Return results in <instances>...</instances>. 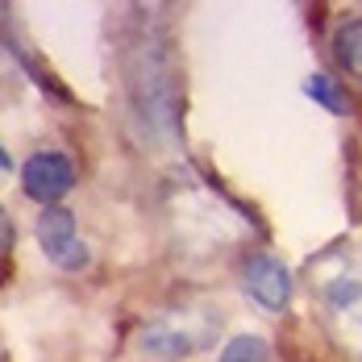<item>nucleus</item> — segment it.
<instances>
[{"mask_svg":"<svg viewBox=\"0 0 362 362\" xmlns=\"http://www.w3.org/2000/svg\"><path fill=\"white\" fill-rule=\"evenodd\" d=\"M21 187L42 209H59V200L75 187V163L63 150H37L21 167Z\"/></svg>","mask_w":362,"mask_h":362,"instance_id":"nucleus-2","label":"nucleus"},{"mask_svg":"<svg viewBox=\"0 0 362 362\" xmlns=\"http://www.w3.org/2000/svg\"><path fill=\"white\" fill-rule=\"evenodd\" d=\"M267 358H271V346H267L262 337H254V333H238V337L225 341V350H221L217 362H267Z\"/></svg>","mask_w":362,"mask_h":362,"instance_id":"nucleus-7","label":"nucleus"},{"mask_svg":"<svg viewBox=\"0 0 362 362\" xmlns=\"http://www.w3.org/2000/svg\"><path fill=\"white\" fill-rule=\"evenodd\" d=\"M8 246V221H4V213H0V250Z\"/></svg>","mask_w":362,"mask_h":362,"instance_id":"nucleus-9","label":"nucleus"},{"mask_svg":"<svg viewBox=\"0 0 362 362\" xmlns=\"http://www.w3.org/2000/svg\"><path fill=\"white\" fill-rule=\"evenodd\" d=\"M325 300L333 304V308H350V304L362 300V284L350 279V275H341V279H333V284L325 288Z\"/></svg>","mask_w":362,"mask_h":362,"instance_id":"nucleus-8","label":"nucleus"},{"mask_svg":"<svg viewBox=\"0 0 362 362\" xmlns=\"http://www.w3.org/2000/svg\"><path fill=\"white\" fill-rule=\"evenodd\" d=\"M242 288L250 291V300L267 313H284L291 304V271L275 254H250L242 267Z\"/></svg>","mask_w":362,"mask_h":362,"instance_id":"nucleus-4","label":"nucleus"},{"mask_svg":"<svg viewBox=\"0 0 362 362\" xmlns=\"http://www.w3.org/2000/svg\"><path fill=\"white\" fill-rule=\"evenodd\" d=\"M37 246L42 254L54 262V267H63V271H79V267H88V246L79 242V233H75V217L59 204V209H42V217H37Z\"/></svg>","mask_w":362,"mask_h":362,"instance_id":"nucleus-3","label":"nucleus"},{"mask_svg":"<svg viewBox=\"0 0 362 362\" xmlns=\"http://www.w3.org/2000/svg\"><path fill=\"white\" fill-rule=\"evenodd\" d=\"M213 329H217V317L213 313H200V308H183L175 317H163V321H150L138 337V350L150 354L158 362L183 358L192 350H204L213 341Z\"/></svg>","mask_w":362,"mask_h":362,"instance_id":"nucleus-1","label":"nucleus"},{"mask_svg":"<svg viewBox=\"0 0 362 362\" xmlns=\"http://www.w3.org/2000/svg\"><path fill=\"white\" fill-rule=\"evenodd\" d=\"M333 59L362 79V17H350L333 30Z\"/></svg>","mask_w":362,"mask_h":362,"instance_id":"nucleus-5","label":"nucleus"},{"mask_svg":"<svg viewBox=\"0 0 362 362\" xmlns=\"http://www.w3.org/2000/svg\"><path fill=\"white\" fill-rule=\"evenodd\" d=\"M304 92L321 105V109H329L333 117H350V100H346V92H341V83L333 79V75L317 71L308 75V83H304Z\"/></svg>","mask_w":362,"mask_h":362,"instance_id":"nucleus-6","label":"nucleus"},{"mask_svg":"<svg viewBox=\"0 0 362 362\" xmlns=\"http://www.w3.org/2000/svg\"><path fill=\"white\" fill-rule=\"evenodd\" d=\"M0 171H8V154L4 150H0Z\"/></svg>","mask_w":362,"mask_h":362,"instance_id":"nucleus-10","label":"nucleus"}]
</instances>
